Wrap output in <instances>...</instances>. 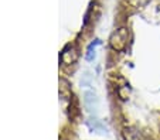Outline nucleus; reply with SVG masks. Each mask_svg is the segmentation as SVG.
Instances as JSON below:
<instances>
[{
    "mask_svg": "<svg viewBox=\"0 0 160 140\" xmlns=\"http://www.w3.org/2000/svg\"><path fill=\"white\" fill-rule=\"evenodd\" d=\"M84 102H85V106L89 110L97 109V106H98V98L92 91H87L84 94Z\"/></svg>",
    "mask_w": 160,
    "mask_h": 140,
    "instance_id": "7ed1b4c3",
    "label": "nucleus"
},
{
    "mask_svg": "<svg viewBox=\"0 0 160 140\" xmlns=\"http://www.w3.org/2000/svg\"><path fill=\"white\" fill-rule=\"evenodd\" d=\"M99 44H101L99 40H95L92 44H89L88 51H87V60H88V61H91V60L95 57V48H97V46H99Z\"/></svg>",
    "mask_w": 160,
    "mask_h": 140,
    "instance_id": "423d86ee",
    "label": "nucleus"
},
{
    "mask_svg": "<svg viewBox=\"0 0 160 140\" xmlns=\"http://www.w3.org/2000/svg\"><path fill=\"white\" fill-rule=\"evenodd\" d=\"M129 28L128 27H119L116 28L113 33L109 37V46L115 51H122L125 50V47L128 46V41H129Z\"/></svg>",
    "mask_w": 160,
    "mask_h": 140,
    "instance_id": "f257e3e1",
    "label": "nucleus"
},
{
    "mask_svg": "<svg viewBox=\"0 0 160 140\" xmlns=\"http://www.w3.org/2000/svg\"><path fill=\"white\" fill-rule=\"evenodd\" d=\"M77 60H78V52H77V48L74 46L67 47V48L62 51V54H61V61H62L65 65L75 64Z\"/></svg>",
    "mask_w": 160,
    "mask_h": 140,
    "instance_id": "f03ea898",
    "label": "nucleus"
},
{
    "mask_svg": "<svg viewBox=\"0 0 160 140\" xmlns=\"http://www.w3.org/2000/svg\"><path fill=\"white\" fill-rule=\"evenodd\" d=\"M60 95L62 99H68L71 95V91H70V86H68V82L67 81H64V79H61L60 81Z\"/></svg>",
    "mask_w": 160,
    "mask_h": 140,
    "instance_id": "39448f33",
    "label": "nucleus"
},
{
    "mask_svg": "<svg viewBox=\"0 0 160 140\" xmlns=\"http://www.w3.org/2000/svg\"><path fill=\"white\" fill-rule=\"evenodd\" d=\"M123 136L126 140H142V136L135 128H128L126 130L123 132Z\"/></svg>",
    "mask_w": 160,
    "mask_h": 140,
    "instance_id": "20e7f679",
    "label": "nucleus"
}]
</instances>
